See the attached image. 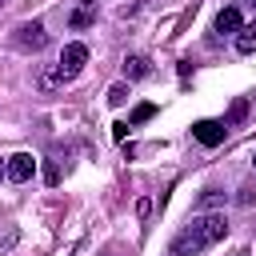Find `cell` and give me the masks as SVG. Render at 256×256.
<instances>
[{
	"label": "cell",
	"instance_id": "1",
	"mask_svg": "<svg viewBox=\"0 0 256 256\" xmlns=\"http://www.w3.org/2000/svg\"><path fill=\"white\" fill-rule=\"evenodd\" d=\"M224 236H228V220H224V212L192 216V220L176 232V240H172V256H196V252H204V248L220 244Z\"/></svg>",
	"mask_w": 256,
	"mask_h": 256
},
{
	"label": "cell",
	"instance_id": "2",
	"mask_svg": "<svg viewBox=\"0 0 256 256\" xmlns=\"http://www.w3.org/2000/svg\"><path fill=\"white\" fill-rule=\"evenodd\" d=\"M84 64H88V44L72 40V44H64V52H60L56 76H60V80H72V76H80V72H84Z\"/></svg>",
	"mask_w": 256,
	"mask_h": 256
},
{
	"label": "cell",
	"instance_id": "3",
	"mask_svg": "<svg viewBox=\"0 0 256 256\" xmlns=\"http://www.w3.org/2000/svg\"><path fill=\"white\" fill-rule=\"evenodd\" d=\"M16 48H24V52H40L44 44H48V32H44V24L40 20H28V24H20L16 28Z\"/></svg>",
	"mask_w": 256,
	"mask_h": 256
},
{
	"label": "cell",
	"instance_id": "4",
	"mask_svg": "<svg viewBox=\"0 0 256 256\" xmlns=\"http://www.w3.org/2000/svg\"><path fill=\"white\" fill-rule=\"evenodd\" d=\"M224 136H228V124H224V120H196V124H192V140L204 144V148L224 144Z\"/></svg>",
	"mask_w": 256,
	"mask_h": 256
},
{
	"label": "cell",
	"instance_id": "5",
	"mask_svg": "<svg viewBox=\"0 0 256 256\" xmlns=\"http://www.w3.org/2000/svg\"><path fill=\"white\" fill-rule=\"evenodd\" d=\"M4 172H8V180H12V184H24V180H32V172H36V160H32V152H16V156H8Z\"/></svg>",
	"mask_w": 256,
	"mask_h": 256
},
{
	"label": "cell",
	"instance_id": "6",
	"mask_svg": "<svg viewBox=\"0 0 256 256\" xmlns=\"http://www.w3.org/2000/svg\"><path fill=\"white\" fill-rule=\"evenodd\" d=\"M240 28H244V16H240V8H236V4H228V8H220V12H216V32L236 36Z\"/></svg>",
	"mask_w": 256,
	"mask_h": 256
},
{
	"label": "cell",
	"instance_id": "7",
	"mask_svg": "<svg viewBox=\"0 0 256 256\" xmlns=\"http://www.w3.org/2000/svg\"><path fill=\"white\" fill-rule=\"evenodd\" d=\"M68 24H72V32L92 28V24H96V0H80V4H76V12L68 16Z\"/></svg>",
	"mask_w": 256,
	"mask_h": 256
},
{
	"label": "cell",
	"instance_id": "8",
	"mask_svg": "<svg viewBox=\"0 0 256 256\" xmlns=\"http://www.w3.org/2000/svg\"><path fill=\"white\" fill-rule=\"evenodd\" d=\"M244 120H248V96H236V100L228 104V112H224V124H228V128H240Z\"/></svg>",
	"mask_w": 256,
	"mask_h": 256
},
{
	"label": "cell",
	"instance_id": "9",
	"mask_svg": "<svg viewBox=\"0 0 256 256\" xmlns=\"http://www.w3.org/2000/svg\"><path fill=\"white\" fill-rule=\"evenodd\" d=\"M148 72H152L148 56H128V60H124V80H144Z\"/></svg>",
	"mask_w": 256,
	"mask_h": 256
},
{
	"label": "cell",
	"instance_id": "10",
	"mask_svg": "<svg viewBox=\"0 0 256 256\" xmlns=\"http://www.w3.org/2000/svg\"><path fill=\"white\" fill-rule=\"evenodd\" d=\"M236 52H240V56H252V52H256V20L236 32Z\"/></svg>",
	"mask_w": 256,
	"mask_h": 256
},
{
	"label": "cell",
	"instance_id": "11",
	"mask_svg": "<svg viewBox=\"0 0 256 256\" xmlns=\"http://www.w3.org/2000/svg\"><path fill=\"white\" fill-rule=\"evenodd\" d=\"M152 116H156V104H136L132 116H128V124L136 128V124H144V120H152Z\"/></svg>",
	"mask_w": 256,
	"mask_h": 256
},
{
	"label": "cell",
	"instance_id": "12",
	"mask_svg": "<svg viewBox=\"0 0 256 256\" xmlns=\"http://www.w3.org/2000/svg\"><path fill=\"white\" fill-rule=\"evenodd\" d=\"M220 200H224V192H220V188H204V192H200V200H196V208H216Z\"/></svg>",
	"mask_w": 256,
	"mask_h": 256
},
{
	"label": "cell",
	"instance_id": "13",
	"mask_svg": "<svg viewBox=\"0 0 256 256\" xmlns=\"http://www.w3.org/2000/svg\"><path fill=\"white\" fill-rule=\"evenodd\" d=\"M16 240H20V228H16V224H4V232H0V256H4Z\"/></svg>",
	"mask_w": 256,
	"mask_h": 256
},
{
	"label": "cell",
	"instance_id": "14",
	"mask_svg": "<svg viewBox=\"0 0 256 256\" xmlns=\"http://www.w3.org/2000/svg\"><path fill=\"white\" fill-rule=\"evenodd\" d=\"M124 100H128V84H112V88H108V104H112V108H120Z\"/></svg>",
	"mask_w": 256,
	"mask_h": 256
},
{
	"label": "cell",
	"instance_id": "15",
	"mask_svg": "<svg viewBox=\"0 0 256 256\" xmlns=\"http://www.w3.org/2000/svg\"><path fill=\"white\" fill-rule=\"evenodd\" d=\"M236 200H240V204H256V184H244Z\"/></svg>",
	"mask_w": 256,
	"mask_h": 256
},
{
	"label": "cell",
	"instance_id": "16",
	"mask_svg": "<svg viewBox=\"0 0 256 256\" xmlns=\"http://www.w3.org/2000/svg\"><path fill=\"white\" fill-rule=\"evenodd\" d=\"M148 212H152V200H148V196H140V200H136V216H140V220H144V216H148Z\"/></svg>",
	"mask_w": 256,
	"mask_h": 256
},
{
	"label": "cell",
	"instance_id": "17",
	"mask_svg": "<svg viewBox=\"0 0 256 256\" xmlns=\"http://www.w3.org/2000/svg\"><path fill=\"white\" fill-rule=\"evenodd\" d=\"M128 128H132V124H112V136H116V140H124V136H128Z\"/></svg>",
	"mask_w": 256,
	"mask_h": 256
},
{
	"label": "cell",
	"instance_id": "18",
	"mask_svg": "<svg viewBox=\"0 0 256 256\" xmlns=\"http://www.w3.org/2000/svg\"><path fill=\"white\" fill-rule=\"evenodd\" d=\"M244 4H252V8H256V0H244Z\"/></svg>",
	"mask_w": 256,
	"mask_h": 256
},
{
	"label": "cell",
	"instance_id": "19",
	"mask_svg": "<svg viewBox=\"0 0 256 256\" xmlns=\"http://www.w3.org/2000/svg\"><path fill=\"white\" fill-rule=\"evenodd\" d=\"M0 176H8V172H4V164H0Z\"/></svg>",
	"mask_w": 256,
	"mask_h": 256
},
{
	"label": "cell",
	"instance_id": "20",
	"mask_svg": "<svg viewBox=\"0 0 256 256\" xmlns=\"http://www.w3.org/2000/svg\"><path fill=\"white\" fill-rule=\"evenodd\" d=\"M252 164H256V156H252Z\"/></svg>",
	"mask_w": 256,
	"mask_h": 256
},
{
	"label": "cell",
	"instance_id": "21",
	"mask_svg": "<svg viewBox=\"0 0 256 256\" xmlns=\"http://www.w3.org/2000/svg\"><path fill=\"white\" fill-rule=\"evenodd\" d=\"M0 4H8V0H0Z\"/></svg>",
	"mask_w": 256,
	"mask_h": 256
}]
</instances>
